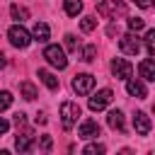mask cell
Returning <instances> with one entry per match:
<instances>
[{"mask_svg":"<svg viewBox=\"0 0 155 155\" xmlns=\"http://www.w3.org/2000/svg\"><path fill=\"white\" fill-rule=\"evenodd\" d=\"M10 104H12V94H10L7 90H2V92H0V111H5Z\"/></svg>","mask_w":155,"mask_h":155,"instance_id":"obj_24","label":"cell"},{"mask_svg":"<svg viewBox=\"0 0 155 155\" xmlns=\"http://www.w3.org/2000/svg\"><path fill=\"white\" fill-rule=\"evenodd\" d=\"M7 128H10V124H7V121L0 116V136H5V133H7Z\"/></svg>","mask_w":155,"mask_h":155,"instance_id":"obj_30","label":"cell"},{"mask_svg":"<svg viewBox=\"0 0 155 155\" xmlns=\"http://www.w3.org/2000/svg\"><path fill=\"white\" fill-rule=\"evenodd\" d=\"M65 48L68 51H78V39L73 34H65Z\"/></svg>","mask_w":155,"mask_h":155,"instance_id":"obj_26","label":"cell"},{"mask_svg":"<svg viewBox=\"0 0 155 155\" xmlns=\"http://www.w3.org/2000/svg\"><path fill=\"white\" fill-rule=\"evenodd\" d=\"M126 92L131 94V97H136V99H145L148 97V90H145V85L143 82H138V80H126Z\"/></svg>","mask_w":155,"mask_h":155,"instance_id":"obj_12","label":"cell"},{"mask_svg":"<svg viewBox=\"0 0 155 155\" xmlns=\"http://www.w3.org/2000/svg\"><path fill=\"white\" fill-rule=\"evenodd\" d=\"M138 7H143V10H148V7H153L155 5V0H133Z\"/></svg>","mask_w":155,"mask_h":155,"instance_id":"obj_29","label":"cell"},{"mask_svg":"<svg viewBox=\"0 0 155 155\" xmlns=\"http://www.w3.org/2000/svg\"><path fill=\"white\" fill-rule=\"evenodd\" d=\"M92 87H94V78H92L90 73H80V75L73 78V90H75L78 94H90Z\"/></svg>","mask_w":155,"mask_h":155,"instance_id":"obj_6","label":"cell"},{"mask_svg":"<svg viewBox=\"0 0 155 155\" xmlns=\"http://www.w3.org/2000/svg\"><path fill=\"white\" fill-rule=\"evenodd\" d=\"M10 15H12V19H17V22H24V19L29 17L27 7H19V5H12V7H10Z\"/></svg>","mask_w":155,"mask_h":155,"instance_id":"obj_19","label":"cell"},{"mask_svg":"<svg viewBox=\"0 0 155 155\" xmlns=\"http://www.w3.org/2000/svg\"><path fill=\"white\" fill-rule=\"evenodd\" d=\"M48 34H51V29H48V24H44V22H36L34 29H31V36H34L39 44H44V41L48 39Z\"/></svg>","mask_w":155,"mask_h":155,"instance_id":"obj_15","label":"cell"},{"mask_svg":"<svg viewBox=\"0 0 155 155\" xmlns=\"http://www.w3.org/2000/svg\"><path fill=\"white\" fill-rule=\"evenodd\" d=\"M39 80H41V82H44V85H46L48 90H58V78H56L53 73H48V70H44V68L39 70Z\"/></svg>","mask_w":155,"mask_h":155,"instance_id":"obj_16","label":"cell"},{"mask_svg":"<svg viewBox=\"0 0 155 155\" xmlns=\"http://www.w3.org/2000/svg\"><path fill=\"white\" fill-rule=\"evenodd\" d=\"M138 73H140V78H143V80H148V82H155V61H153V58H145V61H140V65H138Z\"/></svg>","mask_w":155,"mask_h":155,"instance_id":"obj_13","label":"cell"},{"mask_svg":"<svg viewBox=\"0 0 155 155\" xmlns=\"http://www.w3.org/2000/svg\"><path fill=\"white\" fill-rule=\"evenodd\" d=\"M63 7H65V15L78 17L80 10H82V0H63Z\"/></svg>","mask_w":155,"mask_h":155,"instance_id":"obj_17","label":"cell"},{"mask_svg":"<svg viewBox=\"0 0 155 155\" xmlns=\"http://www.w3.org/2000/svg\"><path fill=\"white\" fill-rule=\"evenodd\" d=\"M36 121H39V124H46V114H44V111H41V114H36Z\"/></svg>","mask_w":155,"mask_h":155,"instance_id":"obj_31","label":"cell"},{"mask_svg":"<svg viewBox=\"0 0 155 155\" xmlns=\"http://www.w3.org/2000/svg\"><path fill=\"white\" fill-rule=\"evenodd\" d=\"M94 56H97V46H94V44H87V46L82 48V61H85V63H92Z\"/></svg>","mask_w":155,"mask_h":155,"instance_id":"obj_20","label":"cell"},{"mask_svg":"<svg viewBox=\"0 0 155 155\" xmlns=\"http://www.w3.org/2000/svg\"><path fill=\"white\" fill-rule=\"evenodd\" d=\"M107 124H109V128H114V131H126L124 114H121L119 109H111V111L107 114Z\"/></svg>","mask_w":155,"mask_h":155,"instance_id":"obj_14","label":"cell"},{"mask_svg":"<svg viewBox=\"0 0 155 155\" xmlns=\"http://www.w3.org/2000/svg\"><path fill=\"white\" fill-rule=\"evenodd\" d=\"M97 12L107 19H116V17H124L126 15V5L121 0H102L97 5Z\"/></svg>","mask_w":155,"mask_h":155,"instance_id":"obj_1","label":"cell"},{"mask_svg":"<svg viewBox=\"0 0 155 155\" xmlns=\"http://www.w3.org/2000/svg\"><path fill=\"white\" fill-rule=\"evenodd\" d=\"M15 126H17V128H22V126H27V116H24L22 111H17V114H15Z\"/></svg>","mask_w":155,"mask_h":155,"instance_id":"obj_27","label":"cell"},{"mask_svg":"<svg viewBox=\"0 0 155 155\" xmlns=\"http://www.w3.org/2000/svg\"><path fill=\"white\" fill-rule=\"evenodd\" d=\"M94 27H97V19H94L92 15H87V17H82V22H80V29H82V31H92Z\"/></svg>","mask_w":155,"mask_h":155,"instance_id":"obj_22","label":"cell"},{"mask_svg":"<svg viewBox=\"0 0 155 155\" xmlns=\"http://www.w3.org/2000/svg\"><path fill=\"white\" fill-rule=\"evenodd\" d=\"M7 36H10V44H12V46H17V48H27V46L31 44V34H29L22 24L10 27V29H7Z\"/></svg>","mask_w":155,"mask_h":155,"instance_id":"obj_3","label":"cell"},{"mask_svg":"<svg viewBox=\"0 0 155 155\" xmlns=\"http://www.w3.org/2000/svg\"><path fill=\"white\" fill-rule=\"evenodd\" d=\"M153 114H155V107H153Z\"/></svg>","mask_w":155,"mask_h":155,"instance_id":"obj_33","label":"cell"},{"mask_svg":"<svg viewBox=\"0 0 155 155\" xmlns=\"http://www.w3.org/2000/svg\"><path fill=\"white\" fill-rule=\"evenodd\" d=\"M51 145H53L51 136H41V150H51Z\"/></svg>","mask_w":155,"mask_h":155,"instance_id":"obj_28","label":"cell"},{"mask_svg":"<svg viewBox=\"0 0 155 155\" xmlns=\"http://www.w3.org/2000/svg\"><path fill=\"white\" fill-rule=\"evenodd\" d=\"M143 27H145V22H143L140 17H131V19H128V29H131V31H140Z\"/></svg>","mask_w":155,"mask_h":155,"instance_id":"obj_25","label":"cell"},{"mask_svg":"<svg viewBox=\"0 0 155 155\" xmlns=\"http://www.w3.org/2000/svg\"><path fill=\"white\" fill-rule=\"evenodd\" d=\"M145 48H148L150 56H155V29H150V31L145 34Z\"/></svg>","mask_w":155,"mask_h":155,"instance_id":"obj_23","label":"cell"},{"mask_svg":"<svg viewBox=\"0 0 155 155\" xmlns=\"http://www.w3.org/2000/svg\"><path fill=\"white\" fill-rule=\"evenodd\" d=\"M19 92H22V97H24V99H29V102H31V99H36V87H34L29 80H24V82L19 85Z\"/></svg>","mask_w":155,"mask_h":155,"instance_id":"obj_18","label":"cell"},{"mask_svg":"<svg viewBox=\"0 0 155 155\" xmlns=\"http://www.w3.org/2000/svg\"><path fill=\"white\" fill-rule=\"evenodd\" d=\"M131 63L126 61V58H114L111 61V73H114V78H119V80H128L131 78Z\"/></svg>","mask_w":155,"mask_h":155,"instance_id":"obj_9","label":"cell"},{"mask_svg":"<svg viewBox=\"0 0 155 155\" xmlns=\"http://www.w3.org/2000/svg\"><path fill=\"white\" fill-rule=\"evenodd\" d=\"M133 128H136L138 136H148L150 133V119H148L145 111H136L133 114Z\"/></svg>","mask_w":155,"mask_h":155,"instance_id":"obj_10","label":"cell"},{"mask_svg":"<svg viewBox=\"0 0 155 155\" xmlns=\"http://www.w3.org/2000/svg\"><path fill=\"white\" fill-rule=\"evenodd\" d=\"M104 150H107V148H104L102 143H90V145H85L82 153H85V155H102Z\"/></svg>","mask_w":155,"mask_h":155,"instance_id":"obj_21","label":"cell"},{"mask_svg":"<svg viewBox=\"0 0 155 155\" xmlns=\"http://www.w3.org/2000/svg\"><path fill=\"white\" fill-rule=\"evenodd\" d=\"M44 58L53 65V68H58V70H63V68H68V58H65V51L61 48V46H56V44H51V46H46L44 48Z\"/></svg>","mask_w":155,"mask_h":155,"instance_id":"obj_2","label":"cell"},{"mask_svg":"<svg viewBox=\"0 0 155 155\" xmlns=\"http://www.w3.org/2000/svg\"><path fill=\"white\" fill-rule=\"evenodd\" d=\"M15 148H17L19 153H29V150L34 148V133H31L27 126H22V133L15 138Z\"/></svg>","mask_w":155,"mask_h":155,"instance_id":"obj_8","label":"cell"},{"mask_svg":"<svg viewBox=\"0 0 155 155\" xmlns=\"http://www.w3.org/2000/svg\"><path fill=\"white\" fill-rule=\"evenodd\" d=\"M2 65H5V56L0 53V68H2Z\"/></svg>","mask_w":155,"mask_h":155,"instance_id":"obj_32","label":"cell"},{"mask_svg":"<svg viewBox=\"0 0 155 155\" xmlns=\"http://www.w3.org/2000/svg\"><path fill=\"white\" fill-rule=\"evenodd\" d=\"M119 48H121L124 53H128V56H138V51H140V39H138L133 31H128V34H124V36L119 39Z\"/></svg>","mask_w":155,"mask_h":155,"instance_id":"obj_5","label":"cell"},{"mask_svg":"<svg viewBox=\"0 0 155 155\" xmlns=\"http://www.w3.org/2000/svg\"><path fill=\"white\" fill-rule=\"evenodd\" d=\"M111 97H114V94H111V90H109V87H104V90L94 92V94L90 97V109H92V111H102V109L111 102Z\"/></svg>","mask_w":155,"mask_h":155,"instance_id":"obj_7","label":"cell"},{"mask_svg":"<svg viewBox=\"0 0 155 155\" xmlns=\"http://www.w3.org/2000/svg\"><path fill=\"white\" fill-rule=\"evenodd\" d=\"M78 136H80V138H85V140H90V138H97V136H99V124H97L94 119H87V121H82V124H80V131H78Z\"/></svg>","mask_w":155,"mask_h":155,"instance_id":"obj_11","label":"cell"},{"mask_svg":"<svg viewBox=\"0 0 155 155\" xmlns=\"http://www.w3.org/2000/svg\"><path fill=\"white\" fill-rule=\"evenodd\" d=\"M78 116H80V107L75 102H63L61 104V124H63V128H73Z\"/></svg>","mask_w":155,"mask_h":155,"instance_id":"obj_4","label":"cell"}]
</instances>
